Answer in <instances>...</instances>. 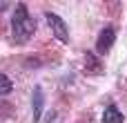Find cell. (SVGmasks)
I'll use <instances>...</instances> for the list:
<instances>
[{
	"label": "cell",
	"mask_w": 127,
	"mask_h": 123,
	"mask_svg": "<svg viewBox=\"0 0 127 123\" xmlns=\"http://www.w3.org/2000/svg\"><path fill=\"white\" fill-rule=\"evenodd\" d=\"M47 123H60V121H58V117L51 112V114H49V119H47Z\"/></svg>",
	"instance_id": "ba28073f"
},
{
	"label": "cell",
	"mask_w": 127,
	"mask_h": 123,
	"mask_svg": "<svg viewBox=\"0 0 127 123\" xmlns=\"http://www.w3.org/2000/svg\"><path fill=\"white\" fill-rule=\"evenodd\" d=\"M13 90V83L4 76V74H0V96H4V94H9Z\"/></svg>",
	"instance_id": "52a82bcc"
},
{
	"label": "cell",
	"mask_w": 127,
	"mask_h": 123,
	"mask_svg": "<svg viewBox=\"0 0 127 123\" xmlns=\"http://www.w3.org/2000/svg\"><path fill=\"white\" fill-rule=\"evenodd\" d=\"M45 18H47V22H49V27H51L54 36H56L58 40L67 43V40H69V31H67V27H65V20H63L60 16L51 13V11H47V13H45Z\"/></svg>",
	"instance_id": "7a4b0ae2"
},
{
	"label": "cell",
	"mask_w": 127,
	"mask_h": 123,
	"mask_svg": "<svg viewBox=\"0 0 127 123\" xmlns=\"http://www.w3.org/2000/svg\"><path fill=\"white\" fill-rule=\"evenodd\" d=\"M11 31H13V38L18 43H27L33 31H36V25L33 20L29 18V11H27V4H16V11H13V20H11Z\"/></svg>",
	"instance_id": "6da1fadb"
},
{
	"label": "cell",
	"mask_w": 127,
	"mask_h": 123,
	"mask_svg": "<svg viewBox=\"0 0 127 123\" xmlns=\"http://www.w3.org/2000/svg\"><path fill=\"white\" fill-rule=\"evenodd\" d=\"M103 61H98L94 54H89L87 52V56H85V72L87 74H103Z\"/></svg>",
	"instance_id": "277c9868"
},
{
	"label": "cell",
	"mask_w": 127,
	"mask_h": 123,
	"mask_svg": "<svg viewBox=\"0 0 127 123\" xmlns=\"http://www.w3.org/2000/svg\"><path fill=\"white\" fill-rule=\"evenodd\" d=\"M4 7H7V2H0V11H2V9H4Z\"/></svg>",
	"instance_id": "9c48e42d"
},
{
	"label": "cell",
	"mask_w": 127,
	"mask_h": 123,
	"mask_svg": "<svg viewBox=\"0 0 127 123\" xmlns=\"http://www.w3.org/2000/svg\"><path fill=\"white\" fill-rule=\"evenodd\" d=\"M103 123H123V114L116 105H107L103 112Z\"/></svg>",
	"instance_id": "5b68a950"
},
{
	"label": "cell",
	"mask_w": 127,
	"mask_h": 123,
	"mask_svg": "<svg viewBox=\"0 0 127 123\" xmlns=\"http://www.w3.org/2000/svg\"><path fill=\"white\" fill-rule=\"evenodd\" d=\"M114 40H116V31H114L112 27H105V29L98 34V40H96V49H98L100 54H107V52L112 49Z\"/></svg>",
	"instance_id": "3957f363"
},
{
	"label": "cell",
	"mask_w": 127,
	"mask_h": 123,
	"mask_svg": "<svg viewBox=\"0 0 127 123\" xmlns=\"http://www.w3.org/2000/svg\"><path fill=\"white\" fill-rule=\"evenodd\" d=\"M40 112H42V90L36 87L33 90V121H40Z\"/></svg>",
	"instance_id": "8992f818"
}]
</instances>
